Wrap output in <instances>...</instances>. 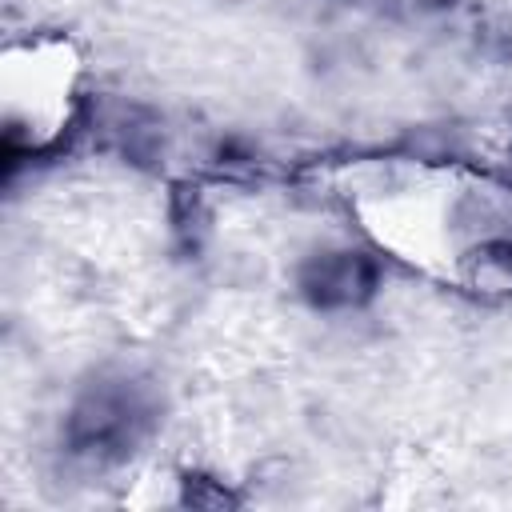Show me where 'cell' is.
<instances>
[{
  "mask_svg": "<svg viewBox=\"0 0 512 512\" xmlns=\"http://www.w3.org/2000/svg\"><path fill=\"white\" fill-rule=\"evenodd\" d=\"M148 424H152V404L144 388L128 380H112V384H96L92 392H84V400L72 408L68 444L72 452L116 460L136 448Z\"/></svg>",
  "mask_w": 512,
  "mask_h": 512,
  "instance_id": "cell-1",
  "label": "cell"
},
{
  "mask_svg": "<svg viewBox=\"0 0 512 512\" xmlns=\"http://www.w3.org/2000/svg\"><path fill=\"white\" fill-rule=\"evenodd\" d=\"M304 296L320 308H348L372 296L376 268L364 252H328L304 268Z\"/></svg>",
  "mask_w": 512,
  "mask_h": 512,
  "instance_id": "cell-2",
  "label": "cell"
}]
</instances>
